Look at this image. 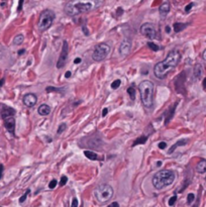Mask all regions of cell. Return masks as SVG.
<instances>
[{
  "label": "cell",
  "mask_w": 206,
  "mask_h": 207,
  "mask_svg": "<svg viewBox=\"0 0 206 207\" xmlns=\"http://www.w3.org/2000/svg\"><path fill=\"white\" fill-rule=\"evenodd\" d=\"M127 93L129 94L130 99H131V100H135V90L132 87H129V88H127Z\"/></svg>",
  "instance_id": "23"
},
{
  "label": "cell",
  "mask_w": 206,
  "mask_h": 207,
  "mask_svg": "<svg viewBox=\"0 0 206 207\" xmlns=\"http://www.w3.org/2000/svg\"><path fill=\"white\" fill-rule=\"evenodd\" d=\"M166 146H167V144H166L165 142H162L159 144V148H161V150H164V148H166Z\"/></svg>",
  "instance_id": "33"
},
{
  "label": "cell",
  "mask_w": 206,
  "mask_h": 207,
  "mask_svg": "<svg viewBox=\"0 0 206 207\" xmlns=\"http://www.w3.org/2000/svg\"><path fill=\"white\" fill-rule=\"evenodd\" d=\"M202 85H203V89L206 91V77H205V78H204L203 83H202Z\"/></svg>",
  "instance_id": "40"
},
{
  "label": "cell",
  "mask_w": 206,
  "mask_h": 207,
  "mask_svg": "<svg viewBox=\"0 0 206 207\" xmlns=\"http://www.w3.org/2000/svg\"><path fill=\"white\" fill-rule=\"evenodd\" d=\"M71 206H72V207H76V206H78V200H77L76 198L73 199V202H72Z\"/></svg>",
  "instance_id": "35"
},
{
  "label": "cell",
  "mask_w": 206,
  "mask_h": 207,
  "mask_svg": "<svg viewBox=\"0 0 206 207\" xmlns=\"http://www.w3.org/2000/svg\"><path fill=\"white\" fill-rule=\"evenodd\" d=\"M120 84H121V81H120L119 79H117V80H115L112 82V84H111V88H112V89H117V88L120 86Z\"/></svg>",
  "instance_id": "24"
},
{
  "label": "cell",
  "mask_w": 206,
  "mask_h": 207,
  "mask_svg": "<svg viewBox=\"0 0 206 207\" xmlns=\"http://www.w3.org/2000/svg\"><path fill=\"white\" fill-rule=\"evenodd\" d=\"M51 110H52V109H51V107L49 106V105L43 104L39 107V115H43V116L49 115V114L51 113Z\"/></svg>",
  "instance_id": "13"
},
{
  "label": "cell",
  "mask_w": 206,
  "mask_h": 207,
  "mask_svg": "<svg viewBox=\"0 0 206 207\" xmlns=\"http://www.w3.org/2000/svg\"><path fill=\"white\" fill-rule=\"evenodd\" d=\"M205 181H206V177H205Z\"/></svg>",
  "instance_id": "49"
},
{
  "label": "cell",
  "mask_w": 206,
  "mask_h": 207,
  "mask_svg": "<svg viewBox=\"0 0 206 207\" xmlns=\"http://www.w3.org/2000/svg\"><path fill=\"white\" fill-rule=\"evenodd\" d=\"M23 39H24L23 35H16V37H14V39H13V44L16 45V46H19V45L22 44Z\"/></svg>",
  "instance_id": "21"
},
{
  "label": "cell",
  "mask_w": 206,
  "mask_h": 207,
  "mask_svg": "<svg viewBox=\"0 0 206 207\" xmlns=\"http://www.w3.org/2000/svg\"><path fill=\"white\" fill-rule=\"evenodd\" d=\"M2 172H3V165H0V179L2 178Z\"/></svg>",
  "instance_id": "38"
},
{
  "label": "cell",
  "mask_w": 206,
  "mask_h": 207,
  "mask_svg": "<svg viewBox=\"0 0 206 207\" xmlns=\"http://www.w3.org/2000/svg\"><path fill=\"white\" fill-rule=\"evenodd\" d=\"M67 181H68V178L66 176H63L61 178V181H60V185L61 186H64L66 183H67Z\"/></svg>",
  "instance_id": "31"
},
{
  "label": "cell",
  "mask_w": 206,
  "mask_h": 207,
  "mask_svg": "<svg viewBox=\"0 0 206 207\" xmlns=\"http://www.w3.org/2000/svg\"><path fill=\"white\" fill-rule=\"evenodd\" d=\"M148 46L150 47V49H152L153 51H155V52H157V51L160 50V47H158L156 44H154V43H148Z\"/></svg>",
  "instance_id": "26"
},
{
  "label": "cell",
  "mask_w": 206,
  "mask_h": 207,
  "mask_svg": "<svg viewBox=\"0 0 206 207\" xmlns=\"http://www.w3.org/2000/svg\"><path fill=\"white\" fill-rule=\"evenodd\" d=\"M66 128H67V124H66V123L60 124V126H59V128H58V133H59V134H60V133H62L63 131L66 130Z\"/></svg>",
  "instance_id": "27"
},
{
  "label": "cell",
  "mask_w": 206,
  "mask_h": 207,
  "mask_svg": "<svg viewBox=\"0 0 206 207\" xmlns=\"http://www.w3.org/2000/svg\"><path fill=\"white\" fill-rule=\"evenodd\" d=\"M181 59V54L179 51L173 50L168 54L166 59L163 62L158 63L154 68V73L157 78L164 79L168 75L170 71H172L176 66L178 65Z\"/></svg>",
  "instance_id": "2"
},
{
  "label": "cell",
  "mask_w": 206,
  "mask_h": 207,
  "mask_svg": "<svg viewBox=\"0 0 206 207\" xmlns=\"http://www.w3.org/2000/svg\"><path fill=\"white\" fill-rule=\"evenodd\" d=\"M68 51H69V47H68V43L65 41L63 43L61 55H60V58H59L58 63H57V68L61 69V68H63L66 65V62H67L68 59Z\"/></svg>",
  "instance_id": "9"
},
{
  "label": "cell",
  "mask_w": 206,
  "mask_h": 207,
  "mask_svg": "<svg viewBox=\"0 0 206 207\" xmlns=\"http://www.w3.org/2000/svg\"><path fill=\"white\" fill-rule=\"evenodd\" d=\"M194 199H195V195H194L193 193H189L188 196H187V203H188V204H191V203L194 201Z\"/></svg>",
  "instance_id": "25"
},
{
  "label": "cell",
  "mask_w": 206,
  "mask_h": 207,
  "mask_svg": "<svg viewBox=\"0 0 206 207\" xmlns=\"http://www.w3.org/2000/svg\"><path fill=\"white\" fill-rule=\"evenodd\" d=\"M37 102V98L35 94H26L23 96V104L27 107H33Z\"/></svg>",
  "instance_id": "10"
},
{
  "label": "cell",
  "mask_w": 206,
  "mask_h": 207,
  "mask_svg": "<svg viewBox=\"0 0 206 207\" xmlns=\"http://www.w3.org/2000/svg\"><path fill=\"white\" fill-rule=\"evenodd\" d=\"M147 140H148V136H141L139 137L137 140H135V142H133V144H132V146H137V144H145V142H147Z\"/></svg>",
  "instance_id": "22"
},
{
  "label": "cell",
  "mask_w": 206,
  "mask_h": 207,
  "mask_svg": "<svg viewBox=\"0 0 206 207\" xmlns=\"http://www.w3.org/2000/svg\"><path fill=\"white\" fill-rule=\"evenodd\" d=\"M101 0H71L66 4L65 12L69 16H75L92 11L101 5Z\"/></svg>",
  "instance_id": "1"
},
{
  "label": "cell",
  "mask_w": 206,
  "mask_h": 207,
  "mask_svg": "<svg viewBox=\"0 0 206 207\" xmlns=\"http://www.w3.org/2000/svg\"><path fill=\"white\" fill-rule=\"evenodd\" d=\"M107 112H108V109H107V108L103 109V111H102V116H106Z\"/></svg>",
  "instance_id": "37"
},
{
  "label": "cell",
  "mask_w": 206,
  "mask_h": 207,
  "mask_svg": "<svg viewBox=\"0 0 206 207\" xmlns=\"http://www.w3.org/2000/svg\"><path fill=\"white\" fill-rule=\"evenodd\" d=\"M130 49H131V43L128 39H124L119 46V53L122 56H126L130 53Z\"/></svg>",
  "instance_id": "12"
},
{
  "label": "cell",
  "mask_w": 206,
  "mask_h": 207,
  "mask_svg": "<svg viewBox=\"0 0 206 207\" xmlns=\"http://www.w3.org/2000/svg\"><path fill=\"white\" fill-rule=\"evenodd\" d=\"M139 93H141V102L143 106L150 108L153 104V97H154V84L149 80L143 81L139 86Z\"/></svg>",
  "instance_id": "4"
},
{
  "label": "cell",
  "mask_w": 206,
  "mask_h": 207,
  "mask_svg": "<svg viewBox=\"0 0 206 207\" xmlns=\"http://www.w3.org/2000/svg\"><path fill=\"white\" fill-rule=\"evenodd\" d=\"M187 25H188V24H186V23H181V22H176V23H174L173 27H174V31H175V33H180V31H183V29H184Z\"/></svg>",
  "instance_id": "18"
},
{
  "label": "cell",
  "mask_w": 206,
  "mask_h": 207,
  "mask_svg": "<svg viewBox=\"0 0 206 207\" xmlns=\"http://www.w3.org/2000/svg\"><path fill=\"white\" fill-rule=\"evenodd\" d=\"M14 114H15V110L12 108H9V107H6V108L3 109L2 111H1V116H2L3 119L6 117H9V116H13Z\"/></svg>",
  "instance_id": "16"
},
{
  "label": "cell",
  "mask_w": 206,
  "mask_h": 207,
  "mask_svg": "<svg viewBox=\"0 0 206 207\" xmlns=\"http://www.w3.org/2000/svg\"><path fill=\"white\" fill-rule=\"evenodd\" d=\"M175 180V173L171 170H162L153 178V185L156 189L161 190L171 185Z\"/></svg>",
  "instance_id": "3"
},
{
  "label": "cell",
  "mask_w": 206,
  "mask_h": 207,
  "mask_svg": "<svg viewBox=\"0 0 206 207\" xmlns=\"http://www.w3.org/2000/svg\"><path fill=\"white\" fill-rule=\"evenodd\" d=\"M110 53V47L107 44L103 43V44H99L98 46H96L95 50L92 55V59L95 62H101L108 56V54Z\"/></svg>",
  "instance_id": "7"
},
{
  "label": "cell",
  "mask_w": 206,
  "mask_h": 207,
  "mask_svg": "<svg viewBox=\"0 0 206 207\" xmlns=\"http://www.w3.org/2000/svg\"><path fill=\"white\" fill-rule=\"evenodd\" d=\"M176 200H177V196H172L171 198H170V200H169V205H170V206H173V205L175 204Z\"/></svg>",
  "instance_id": "30"
},
{
  "label": "cell",
  "mask_w": 206,
  "mask_h": 207,
  "mask_svg": "<svg viewBox=\"0 0 206 207\" xmlns=\"http://www.w3.org/2000/svg\"><path fill=\"white\" fill-rule=\"evenodd\" d=\"M122 12H123L122 8H118V9H117V15H121Z\"/></svg>",
  "instance_id": "39"
},
{
  "label": "cell",
  "mask_w": 206,
  "mask_h": 207,
  "mask_svg": "<svg viewBox=\"0 0 206 207\" xmlns=\"http://www.w3.org/2000/svg\"><path fill=\"white\" fill-rule=\"evenodd\" d=\"M193 5H194V3H189V4L187 5L186 7H185V11H186V12H189V10H190V9L193 7Z\"/></svg>",
  "instance_id": "32"
},
{
  "label": "cell",
  "mask_w": 206,
  "mask_h": 207,
  "mask_svg": "<svg viewBox=\"0 0 206 207\" xmlns=\"http://www.w3.org/2000/svg\"><path fill=\"white\" fill-rule=\"evenodd\" d=\"M84 155L87 157V159L91 160V161H97V160H100L99 157L97 156V154L93 153L91 150H84Z\"/></svg>",
  "instance_id": "17"
},
{
  "label": "cell",
  "mask_w": 206,
  "mask_h": 207,
  "mask_svg": "<svg viewBox=\"0 0 206 207\" xmlns=\"http://www.w3.org/2000/svg\"><path fill=\"white\" fill-rule=\"evenodd\" d=\"M24 52H25L24 50H19V51H18V55H19V56H21V55H23Z\"/></svg>",
  "instance_id": "43"
},
{
  "label": "cell",
  "mask_w": 206,
  "mask_h": 207,
  "mask_svg": "<svg viewBox=\"0 0 206 207\" xmlns=\"http://www.w3.org/2000/svg\"><path fill=\"white\" fill-rule=\"evenodd\" d=\"M4 125H5V128H6L11 134H14L15 119L13 118V116H9V117L4 118Z\"/></svg>",
  "instance_id": "11"
},
{
  "label": "cell",
  "mask_w": 206,
  "mask_h": 207,
  "mask_svg": "<svg viewBox=\"0 0 206 207\" xmlns=\"http://www.w3.org/2000/svg\"><path fill=\"white\" fill-rule=\"evenodd\" d=\"M196 171L200 174H204L206 172V160H200L199 163L196 165Z\"/></svg>",
  "instance_id": "14"
},
{
  "label": "cell",
  "mask_w": 206,
  "mask_h": 207,
  "mask_svg": "<svg viewBox=\"0 0 206 207\" xmlns=\"http://www.w3.org/2000/svg\"><path fill=\"white\" fill-rule=\"evenodd\" d=\"M201 74H202V66L200 64H196L195 67H194V76L198 79L200 78Z\"/></svg>",
  "instance_id": "20"
},
{
  "label": "cell",
  "mask_w": 206,
  "mask_h": 207,
  "mask_svg": "<svg viewBox=\"0 0 206 207\" xmlns=\"http://www.w3.org/2000/svg\"><path fill=\"white\" fill-rule=\"evenodd\" d=\"M55 19V13L52 10H43L41 13L37 22V29L39 31H45L48 29H50L51 25L53 24V21Z\"/></svg>",
  "instance_id": "6"
},
{
  "label": "cell",
  "mask_w": 206,
  "mask_h": 207,
  "mask_svg": "<svg viewBox=\"0 0 206 207\" xmlns=\"http://www.w3.org/2000/svg\"><path fill=\"white\" fill-rule=\"evenodd\" d=\"M187 142L188 140H179L177 144H173V146H171V148H170V150H169V154H172L174 152V150H175L176 148H178V146H184V144H187Z\"/></svg>",
  "instance_id": "19"
},
{
  "label": "cell",
  "mask_w": 206,
  "mask_h": 207,
  "mask_svg": "<svg viewBox=\"0 0 206 207\" xmlns=\"http://www.w3.org/2000/svg\"><path fill=\"white\" fill-rule=\"evenodd\" d=\"M70 76H71V72H67V73H66V74H65V77H66V78H69Z\"/></svg>",
  "instance_id": "44"
},
{
  "label": "cell",
  "mask_w": 206,
  "mask_h": 207,
  "mask_svg": "<svg viewBox=\"0 0 206 207\" xmlns=\"http://www.w3.org/2000/svg\"><path fill=\"white\" fill-rule=\"evenodd\" d=\"M3 83H4V79H1V80H0V87L3 85Z\"/></svg>",
  "instance_id": "47"
},
{
  "label": "cell",
  "mask_w": 206,
  "mask_h": 207,
  "mask_svg": "<svg viewBox=\"0 0 206 207\" xmlns=\"http://www.w3.org/2000/svg\"><path fill=\"white\" fill-rule=\"evenodd\" d=\"M57 184H58L57 180H52V181L50 182V184H49V188H50V189H54V188L57 186Z\"/></svg>",
  "instance_id": "29"
},
{
  "label": "cell",
  "mask_w": 206,
  "mask_h": 207,
  "mask_svg": "<svg viewBox=\"0 0 206 207\" xmlns=\"http://www.w3.org/2000/svg\"><path fill=\"white\" fill-rule=\"evenodd\" d=\"M29 192H31V190H29V189H27V190H26V191H25V193H24V194L22 195V196L19 198V203H23L24 201H25L26 197H27V195H28V193H29Z\"/></svg>",
  "instance_id": "28"
},
{
  "label": "cell",
  "mask_w": 206,
  "mask_h": 207,
  "mask_svg": "<svg viewBox=\"0 0 206 207\" xmlns=\"http://www.w3.org/2000/svg\"><path fill=\"white\" fill-rule=\"evenodd\" d=\"M141 33L143 37H145L147 39H154L157 37L156 27H155L154 24L149 23V22L143 23L141 26Z\"/></svg>",
  "instance_id": "8"
},
{
  "label": "cell",
  "mask_w": 206,
  "mask_h": 207,
  "mask_svg": "<svg viewBox=\"0 0 206 207\" xmlns=\"http://www.w3.org/2000/svg\"><path fill=\"white\" fill-rule=\"evenodd\" d=\"M160 14L162 16H166L168 14V12L170 11V3L169 2H165L160 6Z\"/></svg>",
  "instance_id": "15"
},
{
  "label": "cell",
  "mask_w": 206,
  "mask_h": 207,
  "mask_svg": "<svg viewBox=\"0 0 206 207\" xmlns=\"http://www.w3.org/2000/svg\"><path fill=\"white\" fill-rule=\"evenodd\" d=\"M111 206H119V204H118L117 202H113V203H111V204H110V207Z\"/></svg>",
  "instance_id": "42"
},
{
  "label": "cell",
  "mask_w": 206,
  "mask_h": 207,
  "mask_svg": "<svg viewBox=\"0 0 206 207\" xmlns=\"http://www.w3.org/2000/svg\"><path fill=\"white\" fill-rule=\"evenodd\" d=\"M94 196H95L96 200L100 203H105L111 199L113 196V189L111 186L106 185V184H102V185L98 186L94 191Z\"/></svg>",
  "instance_id": "5"
},
{
  "label": "cell",
  "mask_w": 206,
  "mask_h": 207,
  "mask_svg": "<svg viewBox=\"0 0 206 207\" xmlns=\"http://www.w3.org/2000/svg\"><path fill=\"white\" fill-rule=\"evenodd\" d=\"M22 3H23V0H19V4H18V8H17V11H20V10H21V6H22Z\"/></svg>",
  "instance_id": "36"
},
{
  "label": "cell",
  "mask_w": 206,
  "mask_h": 207,
  "mask_svg": "<svg viewBox=\"0 0 206 207\" xmlns=\"http://www.w3.org/2000/svg\"><path fill=\"white\" fill-rule=\"evenodd\" d=\"M203 59L205 60V62H206V50L203 52Z\"/></svg>",
  "instance_id": "46"
},
{
  "label": "cell",
  "mask_w": 206,
  "mask_h": 207,
  "mask_svg": "<svg viewBox=\"0 0 206 207\" xmlns=\"http://www.w3.org/2000/svg\"><path fill=\"white\" fill-rule=\"evenodd\" d=\"M166 31H167L168 33L171 31V29H170V26H166Z\"/></svg>",
  "instance_id": "45"
},
{
  "label": "cell",
  "mask_w": 206,
  "mask_h": 207,
  "mask_svg": "<svg viewBox=\"0 0 206 207\" xmlns=\"http://www.w3.org/2000/svg\"><path fill=\"white\" fill-rule=\"evenodd\" d=\"M157 165H158V166H161V165H162V162H158V163H157Z\"/></svg>",
  "instance_id": "48"
},
{
  "label": "cell",
  "mask_w": 206,
  "mask_h": 207,
  "mask_svg": "<svg viewBox=\"0 0 206 207\" xmlns=\"http://www.w3.org/2000/svg\"><path fill=\"white\" fill-rule=\"evenodd\" d=\"M47 92H51V91H60V89H57V88H54V87H48L46 89Z\"/></svg>",
  "instance_id": "34"
},
{
  "label": "cell",
  "mask_w": 206,
  "mask_h": 207,
  "mask_svg": "<svg viewBox=\"0 0 206 207\" xmlns=\"http://www.w3.org/2000/svg\"><path fill=\"white\" fill-rule=\"evenodd\" d=\"M74 63L75 64H80L81 63V59H80V58H76V59L74 60Z\"/></svg>",
  "instance_id": "41"
}]
</instances>
